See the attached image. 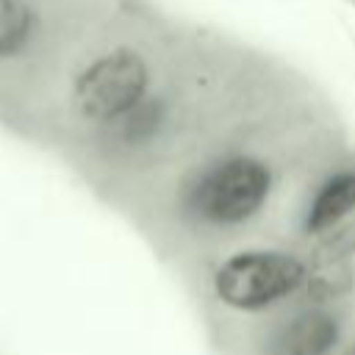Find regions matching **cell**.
I'll return each mask as SVG.
<instances>
[{
    "instance_id": "cell-1",
    "label": "cell",
    "mask_w": 355,
    "mask_h": 355,
    "mask_svg": "<svg viewBox=\"0 0 355 355\" xmlns=\"http://www.w3.org/2000/svg\"><path fill=\"white\" fill-rule=\"evenodd\" d=\"M305 280L308 269L297 255L280 250H247L216 269L214 291L236 311H263L297 294Z\"/></svg>"
},
{
    "instance_id": "cell-2",
    "label": "cell",
    "mask_w": 355,
    "mask_h": 355,
    "mask_svg": "<svg viewBox=\"0 0 355 355\" xmlns=\"http://www.w3.org/2000/svg\"><path fill=\"white\" fill-rule=\"evenodd\" d=\"M272 194V172L263 161L239 155L211 166L191 189V211L208 225H241L261 214Z\"/></svg>"
},
{
    "instance_id": "cell-3",
    "label": "cell",
    "mask_w": 355,
    "mask_h": 355,
    "mask_svg": "<svg viewBox=\"0 0 355 355\" xmlns=\"http://www.w3.org/2000/svg\"><path fill=\"white\" fill-rule=\"evenodd\" d=\"M147 61L128 47L94 58L75 83V105L92 122H116L128 116L147 94Z\"/></svg>"
},
{
    "instance_id": "cell-4",
    "label": "cell",
    "mask_w": 355,
    "mask_h": 355,
    "mask_svg": "<svg viewBox=\"0 0 355 355\" xmlns=\"http://www.w3.org/2000/svg\"><path fill=\"white\" fill-rule=\"evenodd\" d=\"M336 344H338V322L322 311H308L294 316L277 336L280 355H330Z\"/></svg>"
},
{
    "instance_id": "cell-5",
    "label": "cell",
    "mask_w": 355,
    "mask_h": 355,
    "mask_svg": "<svg viewBox=\"0 0 355 355\" xmlns=\"http://www.w3.org/2000/svg\"><path fill=\"white\" fill-rule=\"evenodd\" d=\"M355 211V169H344L330 175L319 191L313 194L308 214H305V227L311 233H322L333 225H338L344 216Z\"/></svg>"
},
{
    "instance_id": "cell-6",
    "label": "cell",
    "mask_w": 355,
    "mask_h": 355,
    "mask_svg": "<svg viewBox=\"0 0 355 355\" xmlns=\"http://www.w3.org/2000/svg\"><path fill=\"white\" fill-rule=\"evenodd\" d=\"M31 25V8L22 0H0V58L25 47Z\"/></svg>"
},
{
    "instance_id": "cell-7",
    "label": "cell",
    "mask_w": 355,
    "mask_h": 355,
    "mask_svg": "<svg viewBox=\"0 0 355 355\" xmlns=\"http://www.w3.org/2000/svg\"><path fill=\"white\" fill-rule=\"evenodd\" d=\"M341 355H355V341H352V344H349V347H347Z\"/></svg>"
}]
</instances>
